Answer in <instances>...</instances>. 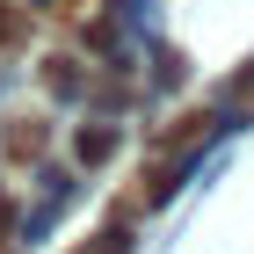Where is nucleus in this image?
I'll list each match as a JSON object with an SVG mask.
<instances>
[{"label":"nucleus","mask_w":254,"mask_h":254,"mask_svg":"<svg viewBox=\"0 0 254 254\" xmlns=\"http://www.w3.org/2000/svg\"><path fill=\"white\" fill-rule=\"evenodd\" d=\"M51 7H80V0H51Z\"/></svg>","instance_id":"7"},{"label":"nucleus","mask_w":254,"mask_h":254,"mask_svg":"<svg viewBox=\"0 0 254 254\" xmlns=\"http://www.w3.org/2000/svg\"><path fill=\"white\" fill-rule=\"evenodd\" d=\"M7 225H15V203H7V196H0V233H7Z\"/></svg>","instance_id":"6"},{"label":"nucleus","mask_w":254,"mask_h":254,"mask_svg":"<svg viewBox=\"0 0 254 254\" xmlns=\"http://www.w3.org/2000/svg\"><path fill=\"white\" fill-rule=\"evenodd\" d=\"M233 87H240V102H254V65H247V73L233 80Z\"/></svg>","instance_id":"5"},{"label":"nucleus","mask_w":254,"mask_h":254,"mask_svg":"<svg viewBox=\"0 0 254 254\" xmlns=\"http://www.w3.org/2000/svg\"><path fill=\"white\" fill-rule=\"evenodd\" d=\"M80 160H109V131H102V124L80 131Z\"/></svg>","instance_id":"3"},{"label":"nucleus","mask_w":254,"mask_h":254,"mask_svg":"<svg viewBox=\"0 0 254 254\" xmlns=\"http://www.w3.org/2000/svg\"><path fill=\"white\" fill-rule=\"evenodd\" d=\"M7 138H15V145H7L15 160H37V153H44V131H37V124H15Z\"/></svg>","instance_id":"2"},{"label":"nucleus","mask_w":254,"mask_h":254,"mask_svg":"<svg viewBox=\"0 0 254 254\" xmlns=\"http://www.w3.org/2000/svg\"><path fill=\"white\" fill-rule=\"evenodd\" d=\"M203 131H211V117L196 109V117H182V124H167V131H160V145L175 153V145H189V138H203Z\"/></svg>","instance_id":"1"},{"label":"nucleus","mask_w":254,"mask_h":254,"mask_svg":"<svg viewBox=\"0 0 254 254\" xmlns=\"http://www.w3.org/2000/svg\"><path fill=\"white\" fill-rule=\"evenodd\" d=\"M80 254H124V233H102V240H87Z\"/></svg>","instance_id":"4"}]
</instances>
